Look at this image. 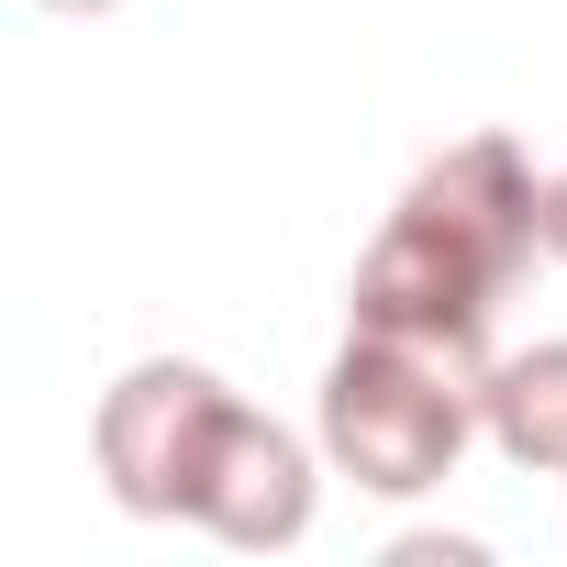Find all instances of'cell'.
<instances>
[{
	"label": "cell",
	"mask_w": 567,
	"mask_h": 567,
	"mask_svg": "<svg viewBox=\"0 0 567 567\" xmlns=\"http://www.w3.org/2000/svg\"><path fill=\"white\" fill-rule=\"evenodd\" d=\"M478 379L467 357H434V346H401V334H357L334 346L323 390H312V434H323V467L357 478L368 501H423L456 478V456L478 445Z\"/></svg>",
	"instance_id": "obj_1"
},
{
	"label": "cell",
	"mask_w": 567,
	"mask_h": 567,
	"mask_svg": "<svg viewBox=\"0 0 567 567\" xmlns=\"http://www.w3.org/2000/svg\"><path fill=\"white\" fill-rule=\"evenodd\" d=\"M234 412V379L200 368V357H134L101 412H90V467L101 489L134 512V523H189V489H200V456Z\"/></svg>",
	"instance_id": "obj_2"
},
{
	"label": "cell",
	"mask_w": 567,
	"mask_h": 567,
	"mask_svg": "<svg viewBox=\"0 0 567 567\" xmlns=\"http://www.w3.org/2000/svg\"><path fill=\"white\" fill-rule=\"evenodd\" d=\"M501 301H512V290H501L467 245H445L434 223L390 212V223L368 234V256H357L346 323H357V334H401V346H434V357L489 368V312H501Z\"/></svg>",
	"instance_id": "obj_3"
},
{
	"label": "cell",
	"mask_w": 567,
	"mask_h": 567,
	"mask_svg": "<svg viewBox=\"0 0 567 567\" xmlns=\"http://www.w3.org/2000/svg\"><path fill=\"white\" fill-rule=\"evenodd\" d=\"M323 478H334V467H323V434H290L278 412H256V401L234 390V412H223V434H212V456H200L189 523H200L212 545H234V556H278V545L312 534Z\"/></svg>",
	"instance_id": "obj_4"
},
{
	"label": "cell",
	"mask_w": 567,
	"mask_h": 567,
	"mask_svg": "<svg viewBox=\"0 0 567 567\" xmlns=\"http://www.w3.org/2000/svg\"><path fill=\"white\" fill-rule=\"evenodd\" d=\"M401 212L434 223L445 245H467L501 290H523V267L545 256V167H534L523 134H501V123H478V134H456L445 156H423L412 189H401Z\"/></svg>",
	"instance_id": "obj_5"
},
{
	"label": "cell",
	"mask_w": 567,
	"mask_h": 567,
	"mask_svg": "<svg viewBox=\"0 0 567 567\" xmlns=\"http://www.w3.org/2000/svg\"><path fill=\"white\" fill-rule=\"evenodd\" d=\"M478 434H489L512 467L567 478V334L489 357V379H478Z\"/></svg>",
	"instance_id": "obj_6"
},
{
	"label": "cell",
	"mask_w": 567,
	"mask_h": 567,
	"mask_svg": "<svg viewBox=\"0 0 567 567\" xmlns=\"http://www.w3.org/2000/svg\"><path fill=\"white\" fill-rule=\"evenodd\" d=\"M545 256H556V267H567V167H556V178H545Z\"/></svg>",
	"instance_id": "obj_7"
},
{
	"label": "cell",
	"mask_w": 567,
	"mask_h": 567,
	"mask_svg": "<svg viewBox=\"0 0 567 567\" xmlns=\"http://www.w3.org/2000/svg\"><path fill=\"white\" fill-rule=\"evenodd\" d=\"M45 12H123V0H45Z\"/></svg>",
	"instance_id": "obj_8"
}]
</instances>
